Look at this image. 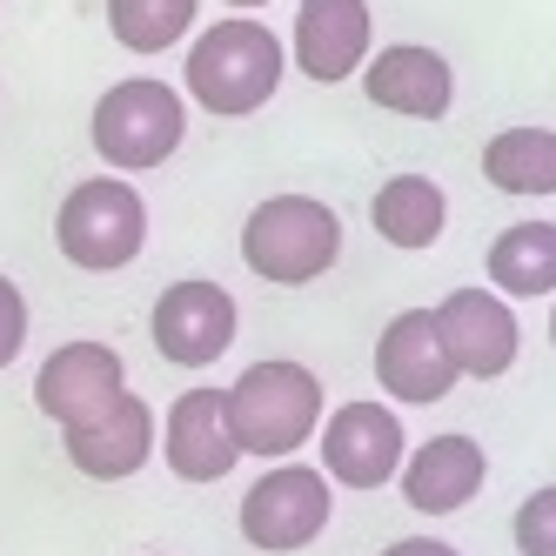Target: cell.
Instances as JSON below:
<instances>
[{
  "label": "cell",
  "mask_w": 556,
  "mask_h": 556,
  "mask_svg": "<svg viewBox=\"0 0 556 556\" xmlns=\"http://www.w3.org/2000/svg\"><path fill=\"white\" fill-rule=\"evenodd\" d=\"M282 74H289L282 34L268 21H255V14H228V21L194 34V48L181 61V88H188L194 108L222 114V122H242V114L275 101Z\"/></svg>",
  "instance_id": "obj_1"
},
{
  "label": "cell",
  "mask_w": 556,
  "mask_h": 556,
  "mask_svg": "<svg viewBox=\"0 0 556 556\" xmlns=\"http://www.w3.org/2000/svg\"><path fill=\"white\" fill-rule=\"evenodd\" d=\"M228 429L242 456L262 463H295L302 443L323 429V376L302 363H255L228 389Z\"/></svg>",
  "instance_id": "obj_2"
},
{
  "label": "cell",
  "mask_w": 556,
  "mask_h": 556,
  "mask_svg": "<svg viewBox=\"0 0 556 556\" xmlns=\"http://www.w3.org/2000/svg\"><path fill=\"white\" fill-rule=\"evenodd\" d=\"M242 262L275 289H308L342 262V215L315 194H268L242 222Z\"/></svg>",
  "instance_id": "obj_3"
},
{
  "label": "cell",
  "mask_w": 556,
  "mask_h": 556,
  "mask_svg": "<svg viewBox=\"0 0 556 556\" xmlns=\"http://www.w3.org/2000/svg\"><path fill=\"white\" fill-rule=\"evenodd\" d=\"M88 141L108 162V175H148L188 141V101H181V88L154 81V74H128V81H114L94 101Z\"/></svg>",
  "instance_id": "obj_4"
},
{
  "label": "cell",
  "mask_w": 556,
  "mask_h": 556,
  "mask_svg": "<svg viewBox=\"0 0 556 556\" xmlns=\"http://www.w3.org/2000/svg\"><path fill=\"white\" fill-rule=\"evenodd\" d=\"M54 242L74 268L114 275L148 249V202L128 175H88L67 188V202L54 208Z\"/></svg>",
  "instance_id": "obj_5"
},
{
  "label": "cell",
  "mask_w": 556,
  "mask_h": 556,
  "mask_svg": "<svg viewBox=\"0 0 556 556\" xmlns=\"http://www.w3.org/2000/svg\"><path fill=\"white\" fill-rule=\"evenodd\" d=\"M329 509H336V483L323 469L268 463V476H255L249 496H242V536H249V549L289 556V549H308L329 530Z\"/></svg>",
  "instance_id": "obj_6"
},
{
  "label": "cell",
  "mask_w": 556,
  "mask_h": 556,
  "mask_svg": "<svg viewBox=\"0 0 556 556\" xmlns=\"http://www.w3.org/2000/svg\"><path fill=\"white\" fill-rule=\"evenodd\" d=\"M235 336H242V308H235V295L222 282H208V275H188V282H168L162 295H154L148 342H154L162 363L208 369V363H222V355L235 349Z\"/></svg>",
  "instance_id": "obj_7"
},
{
  "label": "cell",
  "mask_w": 556,
  "mask_h": 556,
  "mask_svg": "<svg viewBox=\"0 0 556 556\" xmlns=\"http://www.w3.org/2000/svg\"><path fill=\"white\" fill-rule=\"evenodd\" d=\"M315 435H323V476L342 490H382L409 456L403 416L389 403H342L336 416H323Z\"/></svg>",
  "instance_id": "obj_8"
},
{
  "label": "cell",
  "mask_w": 556,
  "mask_h": 556,
  "mask_svg": "<svg viewBox=\"0 0 556 556\" xmlns=\"http://www.w3.org/2000/svg\"><path fill=\"white\" fill-rule=\"evenodd\" d=\"M435 315V336H443L456 376L476 382H496L516 369V349H523V323L496 289H450L443 302L429 308Z\"/></svg>",
  "instance_id": "obj_9"
},
{
  "label": "cell",
  "mask_w": 556,
  "mask_h": 556,
  "mask_svg": "<svg viewBox=\"0 0 556 556\" xmlns=\"http://www.w3.org/2000/svg\"><path fill=\"white\" fill-rule=\"evenodd\" d=\"M376 382H382L389 403H403V409H429V403H443V395L463 382L456 363H450V349H443V336H435L429 308L389 315V329L376 336Z\"/></svg>",
  "instance_id": "obj_10"
},
{
  "label": "cell",
  "mask_w": 556,
  "mask_h": 556,
  "mask_svg": "<svg viewBox=\"0 0 556 556\" xmlns=\"http://www.w3.org/2000/svg\"><path fill=\"white\" fill-rule=\"evenodd\" d=\"M369 54H376V14H369V0H302V8H295L289 61L308 74L315 88L355 81Z\"/></svg>",
  "instance_id": "obj_11"
},
{
  "label": "cell",
  "mask_w": 556,
  "mask_h": 556,
  "mask_svg": "<svg viewBox=\"0 0 556 556\" xmlns=\"http://www.w3.org/2000/svg\"><path fill=\"white\" fill-rule=\"evenodd\" d=\"M154 443H162V422H154V409L141 403L135 389L114 395L101 416L61 429V450H67V463L81 469L88 483H128V476H141Z\"/></svg>",
  "instance_id": "obj_12"
},
{
  "label": "cell",
  "mask_w": 556,
  "mask_h": 556,
  "mask_svg": "<svg viewBox=\"0 0 556 556\" xmlns=\"http://www.w3.org/2000/svg\"><path fill=\"white\" fill-rule=\"evenodd\" d=\"M114 395H128V363L108 342H61V349H48V363L34 369V409L61 429L101 416Z\"/></svg>",
  "instance_id": "obj_13"
},
{
  "label": "cell",
  "mask_w": 556,
  "mask_h": 556,
  "mask_svg": "<svg viewBox=\"0 0 556 556\" xmlns=\"http://www.w3.org/2000/svg\"><path fill=\"white\" fill-rule=\"evenodd\" d=\"M162 463L181 483H222L242 463V443L228 429V389H181L162 416Z\"/></svg>",
  "instance_id": "obj_14"
},
{
  "label": "cell",
  "mask_w": 556,
  "mask_h": 556,
  "mask_svg": "<svg viewBox=\"0 0 556 556\" xmlns=\"http://www.w3.org/2000/svg\"><path fill=\"white\" fill-rule=\"evenodd\" d=\"M395 483H403V503L416 516H456V509H469L476 496H483L490 456H483L476 435L450 429V435H429L422 450H409L403 469H395Z\"/></svg>",
  "instance_id": "obj_15"
},
{
  "label": "cell",
  "mask_w": 556,
  "mask_h": 556,
  "mask_svg": "<svg viewBox=\"0 0 556 556\" xmlns=\"http://www.w3.org/2000/svg\"><path fill=\"white\" fill-rule=\"evenodd\" d=\"M363 94L403 122H443L456 108V67L422 41H395L363 61Z\"/></svg>",
  "instance_id": "obj_16"
},
{
  "label": "cell",
  "mask_w": 556,
  "mask_h": 556,
  "mask_svg": "<svg viewBox=\"0 0 556 556\" xmlns=\"http://www.w3.org/2000/svg\"><path fill=\"white\" fill-rule=\"evenodd\" d=\"M369 228L382 235L389 249H435L443 242V228H450V194L435 188L429 175H389L376 188V202H369Z\"/></svg>",
  "instance_id": "obj_17"
},
{
  "label": "cell",
  "mask_w": 556,
  "mask_h": 556,
  "mask_svg": "<svg viewBox=\"0 0 556 556\" xmlns=\"http://www.w3.org/2000/svg\"><path fill=\"white\" fill-rule=\"evenodd\" d=\"M483 268H490V289L503 302H543V295H556V222H509L490 242Z\"/></svg>",
  "instance_id": "obj_18"
},
{
  "label": "cell",
  "mask_w": 556,
  "mask_h": 556,
  "mask_svg": "<svg viewBox=\"0 0 556 556\" xmlns=\"http://www.w3.org/2000/svg\"><path fill=\"white\" fill-rule=\"evenodd\" d=\"M483 181L496 194H556V128H503L483 148Z\"/></svg>",
  "instance_id": "obj_19"
},
{
  "label": "cell",
  "mask_w": 556,
  "mask_h": 556,
  "mask_svg": "<svg viewBox=\"0 0 556 556\" xmlns=\"http://www.w3.org/2000/svg\"><path fill=\"white\" fill-rule=\"evenodd\" d=\"M202 0H108V34L128 54H168L194 34Z\"/></svg>",
  "instance_id": "obj_20"
},
{
  "label": "cell",
  "mask_w": 556,
  "mask_h": 556,
  "mask_svg": "<svg viewBox=\"0 0 556 556\" xmlns=\"http://www.w3.org/2000/svg\"><path fill=\"white\" fill-rule=\"evenodd\" d=\"M509 536H516V556H556V483H543L516 503Z\"/></svg>",
  "instance_id": "obj_21"
},
{
  "label": "cell",
  "mask_w": 556,
  "mask_h": 556,
  "mask_svg": "<svg viewBox=\"0 0 556 556\" xmlns=\"http://www.w3.org/2000/svg\"><path fill=\"white\" fill-rule=\"evenodd\" d=\"M21 349H27V295H21L14 275H0V369H8Z\"/></svg>",
  "instance_id": "obj_22"
},
{
  "label": "cell",
  "mask_w": 556,
  "mask_h": 556,
  "mask_svg": "<svg viewBox=\"0 0 556 556\" xmlns=\"http://www.w3.org/2000/svg\"><path fill=\"white\" fill-rule=\"evenodd\" d=\"M382 556H463V549L443 543V536H403V543H389Z\"/></svg>",
  "instance_id": "obj_23"
},
{
  "label": "cell",
  "mask_w": 556,
  "mask_h": 556,
  "mask_svg": "<svg viewBox=\"0 0 556 556\" xmlns=\"http://www.w3.org/2000/svg\"><path fill=\"white\" fill-rule=\"evenodd\" d=\"M235 14H255V8H275V0H228Z\"/></svg>",
  "instance_id": "obj_24"
},
{
  "label": "cell",
  "mask_w": 556,
  "mask_h": 556,
  "mask_svg": "<svg viewBox=\"0 0 556 556\" xmlns=\"http://www.w3.org/2000/svg\"><path fill=\"white\" fill-rule=\"evenodd\" d=\"M549 349H556V308H549Z\"/></svg>",
  "instance_id": "obj_25"
}]
</instances>
